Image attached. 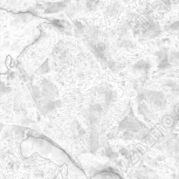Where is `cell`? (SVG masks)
I'll return each instance as SVG.
<instances>
[{
	"label": "cell",
	"mask_w": 179,
	"mask_h": 179,
	"mask_svg": "<svg viewBox=\"0 0 179 179\" xmlns=\"http://www.w3.org/2000/svg\"><path fill=\"white\" fill-rule=\"evenodd\" d=\"M33 22L30 15L6 18L0 12V74L11 69L24 50L40 37V29Z\"/></svg>",
	"instance_id": "1"
}]
</instances>
